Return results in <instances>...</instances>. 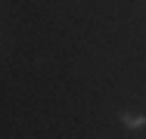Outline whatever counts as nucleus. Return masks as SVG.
Instances as JSON below:
<instances>
[{"label": "nucleus", "instance_id": "f257e3e1", "mask_svg": "<svg viewBox=\"0 0 146 139\" xmlns=\"http://www.w3.org/2000/svg\"><path fill=\"white\" fill-rule=\"evenodd\" d=\"M127 121V127H143L146 124V117H124Z\"/></svg>", "mask_w": 146, "mask_h": 139}]
</instances>
